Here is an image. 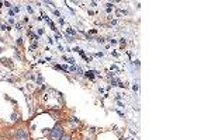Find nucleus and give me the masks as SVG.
Instances as JSON below:
<instances>
[{
    "mask_svg": "<svg viewBox=\"0 0 211 140\" xmlns=\"http://www.w3.org/2000/svg\"><path fill=\"white\" fill-rule=\"evenodd\" d=\"M49 136H51L52 140H59L62 136H64V129H62V126H61L59 123H56L55 126L51 129V132H49Z\"/></svg>",
    "mask_w": 211,
    "mask_h": 140,
    "instance_id": "obj_1",
    "label": "nucleus"
},
{
    "mask_svg": "<svg viewBox=\"0 0 211 140\" xmlns=\"http://www.w3.org/2000/svg\"><path fill=\"white\" fill-rule=\"evenodd\" d=\"M16 139H17V140H27V139H28V133H27L26 129H23V127L17 129V133H16Z\"/></svg>",
    "mask_w": 211,
    "mask_h": 140,
    "instance_id": "obj_2",
    "label": "nucleus"
},
{
    "mask_svg": "<svg viewBox=\"0 0 211 140\" xmlns=\"http://www.w3.org/2000/svg\"><path fill=\"white\" fill-rule=\"evenodd\" d=\"M59 140H70V135H65V136H62Z\"/></svg>",
    "mask_w": 211,
    "mask_h": 140,
    "instance_id": "obj_3",
    "label": "nucleus"
},
{
    "mask_svg": "<svg viewBox=\"0 0 211 140\" xmlns=\"http://www.w3.org/2000/svg\"><path fill=\"white\" fill-rule=\"evenodd\" d=\"M66 31H68L69 34H72V35H75V31H73V30H70V28H66Z\"/></svg>",
    "mask_w": 211,
    "mask_h": 140,
    "instance_id": "obj_4",
    "label": "nucleus"
},
{
    "mask_svg": "<svg viewBox=\"0 0 211 140\" xmlns=\"http://www.w3.org/2000/svg\"><path fill=\"white\" fill-rule=\"evenodd\" d=\"M93 73H95V72H87V77H90V79H92V77H93Z\"/></svg>",
    "mask_w": 211,
    "mask_h": 140,
    "instance_id": "obj_5",
    "label": "nucleus"
}]
</instances>
